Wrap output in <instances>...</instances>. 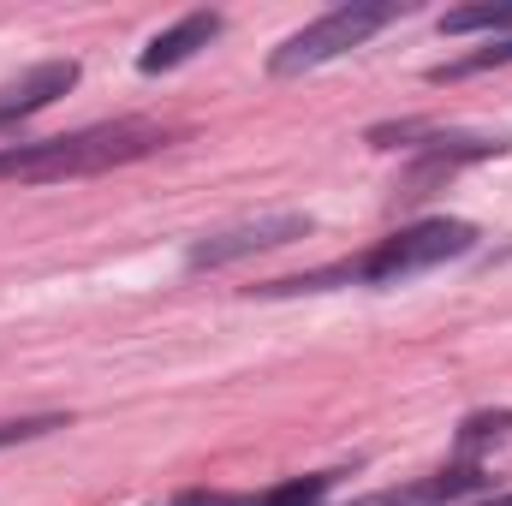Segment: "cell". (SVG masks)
<instances>
[{"label": "cell", "mask_w": 512, "mask_h": 506, "mask_svg": "<svg viewBox=\"0 0 512 506\" xmlns=\"http://www.w3.org/2000/svg\"><path fill=\"white\" fill-rule=\"evenodd\" d=\"M477 245V227L471 221H447V215H435V221H417V227H399V233H387L376 251L352 256V262H334V268H316V274H292V280H268V286H256L262 298H286V292H328V286H399V280H411V274H429V268H441V262H453V256H465Z\"/></svg>", "instance_id": "6da1fadb"}, {"label": "cell", "mask_w": 512, "mask_h": 506, "mask_svg": "<svg viewBox=\"0 0 512 506\" xmlns=\"http://www.w3.org/2000/svg\"><path fill=\"white\" fill-rule=\"evenodd\" d=\"M167 149V131L120 120V126H90L66 131V137H42V143H6L0 149V185H54V179H90L108 167H126Z\"/></svg>", "instance_id": "7a4b0ae2"}, {"label": "cell", "mask_w": 512, "mask_h": 506, "mask_svg": "<svg viewBox=\"0 0 512 506\" xmlns=\"http://www.w3.org/2000/svg\"><path fill=\"white\" fill-rule=\"evenodd\" d=\"M399 18V6H370V0H352V6H334V12H322L316 24H304L298 36H286L274 54H268V72L274 78H298V72H310V66H328V60H340V54H352V48H364L376 30H387Z\"/></svg>", "instance_id": "3957f363"}, {"label": "cell", "mask_w": 512, "mask_h": 506, "mask_svg": "<svg viewBox=\"0 0 512 506\" xmlns=\"http://www.w3.org/2000/svg\"><path fill=\"white\" fill-rule=\"evenodd\" d=\"M495 155H507L501 137H429V143H417L411 167L393 179V203H423L429 191H441L447 179H459L465 167L495 161Z\"/></svg>", "instance_id": "277c9868"}, {"label": "cell", "mask_w": 512, "mask_h": 506, "mask_svg": "<svg viewBox=\"0 0 512 506\" xmlns=\"http://www.w3.org/2000/svg\"><path fill=\"white\" fill-rule=\"evenodd\" d=\"M292 239H310V215H262V221H239L227 233H209L191 245V268H227L239 256L274 251V245H292Z\"/></svg>", "instance_id": "5b68a950"}, {"label": "cell", "mask_w": 512, "mask_h": 506, "mask_svg": "<svg viewBox=\"0 0 512 506\" xmlns=\"http://www.w3.org/2000/svg\"><path fill=\"white\" fill-rule=\"evenodd\" d=\"M66 90H78V60H42V66H30L24 78H12L0 90V131L30 120V114H42V108H54Z\"/></svg>", "instance_id": "8992f818"}, {"label": "cell", "mask_w": 512, "mask_h": 506, "mask_svg": "<svg viewBox=\"0 0 512 506\" xmlns=\"http://www.w3.org/2000/svg\"><path fill=\"white\" fill-rule=\"evenodd\" d=\"M215 36H221V12H185L179 24H167V30L137 54V72H149V78H155V72H173V66H185L197 48H209Z\"/></svg>", "instance_id": "52a82bcc"}, {"label": "cell", "mask_w": 512, "mask_h": 506, "mask_svg": "<svg viewBox=\"0 0 512 506\" xmlns=\"http://www.w3.org/2000/svg\"><path fill=\"white\" fill-rule=\"evenodd\" d=\"M489 483L495 477H483L477 465H453V471H435V477H423L411 489H387V495H370V501H352V506H453L465 495H477V489H489Z\"/></svg>", "instance_id": "ba28073f"}, {"label": "cell", "mask_w": 512, "mask_h": 506, "mask_svg": "<svg viewBox=\"0 0 512 506\" xmlns=\"http://www.w3.org/2000/svg\"><path fill=\"white\" fill-rule=\"evenodd\" d=\"M471 30H489L495 42L512 36V0L507 6H459V12H441V36H471Z\"/></svg>", "instance_id": "9c48e42d"}, {"label": "cell", "mask_w": 512, "mask_h": 506, "mask_svg": "<svg viewBox=\"0 0 512 506\" xmlns=\"http://www.w3.org/2000/svg\"><path fill=\"white\" fill-rule=\"evenodd\" d=\"M340 483V471H310V477H286L274 489L251 495V506H322V495Z\"/></svg>", "instance_id": "30bf717a"}, {"label": "cell", "mask_w": 512, "mask_h": 506, "mask_svg": "<svg viewBox=\"0 0 512 506\" xmlns=\"http://www.w3.org/2000/svg\"><path fill=\"white\" fill-rule=\"evenodd\" d=\"M495 66H512V36L507 42H489V48H471V54H459L447 66H435L429 84H459V78H477V72H495Z\"/></svg>", "instance_id": "8fae6325"}, {"label": "cell", "mask_w": 512, "mask_h": 506, "mask_svg": "<svg viewBox=\"0 0 512 506\" xmlns=\"http://www.w3.org/2000/svg\"><path fill=\"white\" fill-rule=\"evenodd\" d=\"M507 435H512V411H471L459 423V453L471 459V453H483L489 441H507Z\"/></svg>", "instance_id": "7c38bea8"}, {"label": "cell", "mask_w": 512, "mask_h": 506, "mask_svg": "<svg viewBox=\"0 0 512 506\" xmlns=\"http://www.w3.org/2000/svg\"><path fill=\"white\" fill-rule=\"evenodd\" d=\"M72 417H60V411H42V417H0V447H24V441H42V435H54V429H66Z\"/></svg>", "instance_id": "4fadbf2b"}, {"label": "cell", "mask_w": 512, "mask_h": 506, "mask_svg": "<svg viewBox=\"0 0 512 506\" xmlns=\"http://www.w3.org/2000/svg\"><path fill=\"white\" fill-rule=\"evenodd\" d=\"M173 506H251V495H203V489H191V495H179Z\"/></svg>", "instance_id": "5bb4252c"}, {"label": "cell", "mask_w": 512, "mask_h": 506, "mask_svg": "<svg viewBox=\"0 0 512 506\" xmlns=\"http://www.w3.org/2000/svg\"><path fill=\"white\" fill-rule=\"evenodd\" d=\"M483 506H512V489H507V495H495V501H483Z\"/></svg>", "instance_id": "9a60e30c"}]
</instances>
